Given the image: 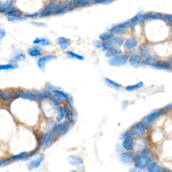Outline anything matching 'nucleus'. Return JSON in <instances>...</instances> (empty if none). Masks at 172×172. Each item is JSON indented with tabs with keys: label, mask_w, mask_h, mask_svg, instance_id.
<instances>
[{
	"label": "nucleus",
	"mask_w": 172,
	"mask_h": 172,
	"mask_svg": "<svg viewBox=\"0 0 172 172\" xmlns=\"http://www.w3.org/2000/svg\"><path fill=\"white\" fill-rule=\"evenodd\" d=\"M94 1L95 0H73V1L71 3L69 10L74 9L76 7H85L91 3L94 2Z\"/></svg>",
	"instance_id": "4468645a"
},
{
	"label": "nucleus",
	"mask_w": 172,
	"mask_h": 172,
	"mask_svg": "<svg viewBox=\"0 0 172 172\" xmlns=\"http://www.w3.org/2000/svg\"><path fill=\"white\" fill-rule=\"evenodd\" d=\"M169 64H170V69H172V56L170 59H169Z\"/></svg>",
	"instance_id": "13d9d810"
},
{
	"label": "nucleus",
	"mask_w": 172,
	"mask_h": 172,
	"mask_svg": "<svg viewBox=\"0 0 172 172\" xmlns=\"http://www.w3.org/2000/svg\"><path fill=\"white\" fill-rule=\"evenodd\" d=\"M114 37V35L111 33H103L101 35H99V39L102 41H106V40H108L110 39H112V38Z\"/></svg>",
	"instance_id": "e433bc0d"
},
{
	"label": "nucleus",
	"mask_w": 172,
	"mask_h": 172,
	"mask_svg": "<svg viewBox=\"0 0 172 172\" xmlns=\"http://www.w3.org/2000/svg\"><path fill=\"white\" fill-rule=\"evenodd\" d=\"M67 162L69 164L73 166L82 165L84 161L83 159L78 155H71L67 158Z\"/></svg>",
	"instance_id": "ddd939ff"
},
{
	"label": "nucleus",
	"mask_w": 172,
	"mask_h": 172,
	"mask_svg": "<svg viewBox=\"0 0 172 172\" xmlns=\"http://www.w3.org/2000/svg\"><path fill=\"white\" fill-rule=\"evenodd\" d=\"M109 31L110 32H112V33H114V34H123L126 32V30L124 29V28H120V27H118V26H114L110 29Z\"/></svg>",
	"instance_id": "473e14b6"
},
{
	"label": "nucleus",
	"mask_w": 172,
	"mask_h": 172,
	"mask_svg": "<svg viewBox=\"0 0 172 172\" xmlns=\"http://www.w3.org/2000/svg\"><path fill=\"white\" fill-rule=\"evenodd\" d=\"M115 46H116V44L112 39L102 42V48H103L104 50H106V51L110 49V48H114Z\"/></svg>",
	"instance_id": "cd10ccee"
},
{
	"label": "nucleus",
	"mask_w": 172,
	"mask_h": 172,
	"mask_svg": "<svg viewBox=\"0 0 172 172\" xmlns=\"http://www.w3.org/2000/svg\"><path fill=\"white\" fill-rule=\"evenodd\" d=\"M33 43L34 44L36 45H41V46H49L51 44V42L49 39H47V38H36L35 39Z\"/></svg>",
	"instance_id": "5701e85b"
},
{
	"label": "nucleus",
	"mask_w": 172,
	"mask_h": 172,
	"mask_svg": "<svg viewBox=\"0 0 172 172\" xmlns=\"http://www.w3.org/2000/svg\"><path fill=\"white\" fill-rule=\"evenodd\" d=\"M105 82H106V84L110 86V87L116 89V90H119L120 88L122 87V85H121L120 83L116 82L114 81L109 79V78H106V79H105Z\"/></svg>",
	"instance_id": "c85d7f7f"
},
{
	"label": "nucleus",
	"mask_w": 172,
	"mask_h": 172,
	"mask_svg": "<svg viewBox=\"0 0 172 172\" xmlns=\"http://www.w3.org/2000/svg\"><path fill=\"white\" fill-rule=\"evenodd\" d=\"M160 172H172V171L170 170V169H169L168 168H163L161 169Z\"/></svg>",
	"instance_id": "6e6d98bb"
},
{
	"label": "nucleus",
	"mask_w": 172,
	"mask_h": 172,
	"mask_svg": "<svg viewBox=\"0 0 172 172\" xmlns=\"http://www.w3.org/2000/svg\"><path fill=\"white\" fill-rule=\"evenodd\" d=\"M82 172H85V171H82Z\"/></svg>",
	"instance_id": "680f3d73"
},
{
	"label": "nucleus",
	"mask_w": 172,
	"mask_h": 172,
	"mask_svg": "<svg viewBox=\"0 0 172 172\" xmlns=\"http://www.w3.org/2000/svg\"><path fill=\"white\" fill-rule=\"evenodd\" d=\"M132 135H133L132 131L131 130H127V131L125 132V133L122 134V138L124 139H127V138H130V137H131Z\"/></svg>",
	"instance_id": "a18cd8bd"
},
{
	"label": "nucleus",
	"mask_w": 172,
	"mask_h": 172,
	"mask_svg": "<svg viewBox=\"0 0 172 172\" xmlns=\"http://www.w3.org/2000/svg\"><path fill=\"white\" fill-rule=\"evenodd\" d=\"M17 96L18 98H21L23 99H30V100H37L39 99L38 98V93L36 92H31L28 91H22L20 90L17 92Z\"/></svg>",
	"instance_id": "0eeeda50"
},
{
	"label": "nucleus",
	"mask_w": 172,
	"mask_h": 172,
	"mask_svg": "<svg viewBox=\"0 0 172 172\" xmlns=\"http://www.w3.org/2000/svg\"><path fill=\"white\" fill-rule=\"evenodd\" d=\"M71 5V2L69 0H64L57 5L55 10L56 14H63L66 13Z\"/></svg>",
	"instance_id": "6e6552de"
},
{
	"label": "nucleus",
	"mask_w": 172,
	"mask_h": 172,
	"mask_svg": "<svg viewBox=\"0 0 172 172\" xmlns=\"http://www.w3.org/2000/svg\"><path fill=\"white\" fill-rule=\"evenodd\" d=\"M134 162L136 169H144L151 163V158L146 155H139L136 157Z\"/></svg>",
	"instance_id": "f03ea898"
},
{
	"label": "nucleus",
	"mask_w": 172,
	"mask_h": 172,
	"mask_svg": "<svg viewBox=\"0 0 172 172\" xmlns=\"http://www.w3.org/2000/svg\"><path fill=\"white\" fill-rule=\"evenodd\" d=\"M13 95H14V93L12 91H7V92L1 94V99L2 100H8V99L12 98Z\"/></svg>",
	"instance_id": "58836bf2"
},
{
	"label": "nucleus",
	"mask_w": 172,
	"mask_h": 172,
	"mask_svg": "<svg viewBox=\"0 0 172 172\" xmlns=\"http://www.w3.org/2000/svg\"><path fill=\"white\" fill-rule=\"evenodd\" d=\"M141 21H142V14H140V13H138V14H136L135 16H134V17L130 20L132 24H137Z\"/></svg>",
	"instance_id": "a19ab883"
},
{
	"label": "nucleus",
	"mask_w": 172,
	"mask_h": 172,
	"mask_svg": "<svg viewBox=\"0 0 172 172\" xmlns=\"http://www.w3.org/2000/svg\"><path fill=\"white\" fill-rule=\"evenodd\" d=\"M56 135L55 133V130L54 128L52 130H50L45 135L42 137L41 140V144L44 145L45 148H48L51 146V145L53 144L54 136Z\"/></svg>",
	"instance_id": "39448f33"
},
{
	"label": "nucleus",
	"mask_w": 172,
	"mask_h": 172,
	"mask_svg": "<svg viewBox=\"0 0 172 172\" xmlns=\"http://www.w3.org/2000/svg\"><path fill=\"white\" fill-rule=\"evenodd\" d=\"M112 39H113V40H114V42H115L116 45L121 46L124 43V40L121 37H118V36L114 37V36L112 38Z\"/></svg>",
	"instance_id": "37998d69"
},
{
	"label": "nucleus",
	"mask_w": 172,
	"mask_h": 172,
	"mask_svg": "<svg viewBox=\"0 0 172 172\" xmlns=\"http://www.w3.org/2000/svg\"><path fill=\"white\" fill-rule=\"evenodd\" d=\"M1 94H2V92H1V91L0 90V97H1Z\"/></svg>",
	"instance_id": "052dcab7"
},
{
	"label": "nucleus",
	"mask_w": 172,
	"mask_h": 172,
	"mask_svg": "<svg viewBox=\"0 0 172 172\" xmlns=\"http://www.w3.org/2000/svg\"><path fill=\"white\" fill-rule=\"evenodd\" d=\"M93 45L97 48H102V42H101V40H95L93 42Z\"/></svg>",
	"instance_id": "8fccbe9b"
},
{
	"label": "nucleus",
	"mask_w": 172,
	"mask_h": 172,
	"mask_svg": "<svg viewBox=\"0 0 172 172\" xmlns=\"http://www.w3.org/2000/svg\"><path fill=\"white\" fill-rule=\"evenodd\" d=\"M164 112H165V109L164 108H159L157 110H155L152 111L150 114L147 116V117L145 118L147 122L149 123H152L154 122L155 120H157L159 117H160L162 115Z\"/></svg>",
	"instance_id": "1a4fd4ad"
},
{
	"label": "nucleus",
	"mask_w": 172,
	"mask_h": 172,
	"mask_svg": "<svg viewBox=\"0 0 172 172\" xmlns=\"http://www.w3.org/2000/svg\"><path fill=\"white\" fill-rule=\"evenodd\" d=\"M129 63L134 68H137L141 64V56H140L139 55H131L129 59Z\"/></svg>",
	"instance_id": "6ab92c4d"
},
{
	"label": "nucleus",
	"mask_w": 172,
	"mask_h": 172,
	"mask_svg": "<svg viewBox=\"0 0 172 172\" xmlns=\"http://www.w3.org/2000/svg\"><path fill=\"white\" fill-rule=\"evenodd\" d=\"M136 155L133 153L123 152L120 155V160L122 163L128 164L134 162L135 161Z\"/></svg>",
	"instance_id": "9d476101"
},
{
	"label": "nucleus",
	"mask_w": 172,
	"mask_h": 172,
	"mask_svg": "<svg viewBox=\"0 0 172 172\" xmlns=\"http://www.w3.org/2000/svg\"><path fill=\"white\" fill-rule=\"evenodd\" d=\"M28 54L32 57H36V56H40L42 55V51L40 48L38 46L32 47L28 49Z\"/></svg>",
	"instance_id": "aec40b11"
},
{
	"label": "nucleus",
	"mask_w": 172,
	"mask_h": 172,
	"mask_svg": "<svg viewBox=\"0 0 172 172\" xmlns=\"http://www.w3.org/2000/svg\"><path fill=\"white\" fill-rule=\"evenodd\" d=\"M122 146L123 147V149L126 150H133V148H134V139H132L131 137H130V138L124 139V141L122 142Z\"/></svg>",
	"instance_id": "a211bd4d"
},
{
	"label": "nucleus",
	"mask_w": 172,
	"mask_h": 172,
	"mask_svg": "<svg viewBox=\"0 0 172 172\" xmlns=\"http://www.w3.org/2000/svg\"><path fill=\"white\" fill-rule=\"evenodd\" d=\"M26 58V55H25V54H24V53H20L19 54H18L17 55H16L14 57H13V61L12 63H16V61H23Z\"/></svg>",
	"instance_id": "ea45409f"
},
{
	"label": "nucleus",
	"mask_w": 172,
	"mask_h": 172,
	"mask_svg": "<svg viewBox=\"0 0 172 172\" xmlns=\"http://www.w3.org/2000/svg\"><path fill=\"white\" fill-rule=\"evenodd\" d=\"M147 128V126L146 124H145L143 122H139L133 126L131 131L133 135L136 137H142L145 135Z\"/></svg>",
	"instance_id": "7ed1b4c3"
},
{
	"label": "nucleus",
	"mask_w": 172,
	"mask_h": 172,
	"mask_svg": "<svg viewBox=\"0 0 172 172\" xmlns=\"http://www.w3.org/2000/svg\"><path fill=\"white\" fill-rule=\"evenodd\" d=\"M64 117H65V114H64V108L60 107L59 108V114L57 117H56V121L57 122H61Z\"/></svg>",
	"instance_id": "4c0bfd02"
},
{
	"label": "nucleus",
	"mask_w": 172,
	"mask_h": 172,
	"mask_svg": "<svg viewBox=\"0 0 172 172\" xmlns=\"http://www.w3.org/2000/svg\"><path fill=\"white\" fill-rule=\"evenodd\" d=\"M154 68L159 70H168L170 69V64L166 61H157L153 64Z\"/></svg>",
	"instance_id": "dca6fc26"
},
{
	"label": "nucleus",
	"mask_w": 172,
	"mask_h": 172,
	"mask_svg": "<svg viewBox=\"0 0 172 172\" xmlns=\"http://www.w3.org/2000/svg\"><path fill=\"white\" fill-rule=\"evenodd\" d=\"M22 20H23V18L21 17H8V21L12 22H13L21 21Z\"/></svg>",
	"instance_id": "49530a36"
},
{
	"label": "nucleus",
	"mask_w": 172,
	"mask_h": 172,
	"mask_svg": "<svg viewBox=\"0 0 172 172\" xmlns=\"http://www.w3.org/2000/svg\"><path fill=\"white\" fill-rule=\"evenodd\" d=\"M142 20H163V15L160 13L149 12L142 14Z\"/></svg>",
	"instance_id": "9b49d317"
},
{
	"label": "nucleus",
	"mask_w": 172,
	"mask_h": 172,
	"mask_svg": "<svg viewBox=\"0 0 172 172\" xmlns=\"http://www.w3.org/2000/svg\"><path fill=\"white\" fill-rule=\"evenodd\" d=\"M67 128H68V126H67V124L66 122H61L58 124V125L54 128L55 134L58 136L64 134L66 133Z\"/></svg>",
	"instance_id": "2eb2a0df"
},
{
	"label": "nucleus",
	"mask_w": 172,
	"mask_h": 172,
	"mask_svg": "<svg viewBox=\"0 0 172 172\" xmlns=\"http://www.w3.org/2000/svg\"><path fill=\"white\" fill-rule=\"evenodd\" d=\"M140 53H141V57L146 58L149 55V47L146 44H142L140 47Z\"/></svg>",
	"instance_id": "c756f323"
},
{
	"label": "nucleus",
	"mask_w": 172,
	"mask_h": 172,
	"mask_svg": "<svg viewBox=\"0 0 172 172\" xmlns=\"http://www.w3.org/2000/svg\"><path fill=\"white\" fill-rule=\"evenodd\" d=\"M57 5L58 4L56 0H50L47 6L44 8L41 11V12L40 13V17H47V16H49L53 13L55 12V10Z\"/></svg>",
	"instance_id": "20e7f679"
},
{
	"label": "nucleus",
	"mask_w": 172,
	"mask_h": 172,
	"mask_svg": "<svg viewBox=\"0 0 172 172\" xmlns=\"http://www.w3.org/2000/svg\"><path fill=\"white\" fill-rule=\"evenodd\" d=\"M56 42H57L59 47H60L61 49L62 50H66L70 46V44H71V42H70L69 39L62 36L59 37L58 39H56Z\"/></svg>",
	"instance_id": "f3484780"
},
{
	"label": "nucleus",
	"mask_w": 172,
	"mask_h": 172,
	"mask_svg": "<svg viewBox=\"0 0 172 172\" xmlns=\"http://www.w3.org/2000/svg\"><path fill=\"white\" fill-rule=\"evenodd\" d=\"M64 114H65V118L69 119L70 118V116H71V113H70V110L67 108V107H64Z\"/></svg>",
	"instance_id": "3c124183"
},
{
	"label": "nucleus",
	"mask_w": 172,
	"mask_h": 172,
	"mask_svg": "<svg viewBox=\"0 0 172 172\" xmlns=\"http://www.w3.org/2000/svg\"><path fill=\"white\" fill-rule=\"evenodd\" d=\"M128 172H140V171L136 169H130Z\"/></svg>",
	"instance_id": "4d7b16f0"
},
{
	"label": "nucleus",
	"mask_w": 172,
	"mask_h": 172,
	"mask_svg": "<svg viewBox=\"0 0 172 172\" xmlns=\"http://www.w3.org/2000/svg\"><path fill=\"white\" fill-rule=\"evenodd\" d=\"M56 59V56L53 55H48L40 57L37 61V65L42 71H45V67L47 63Z\"/></svg>",
	"instance_id": "423d86ee"
},
{
	"label": "nucleus",
	"mask_w": 172,
	"mask_h": 172,
	"mask_svg": "<svg viewBox=\"0 0 172 172\" xmlns=\"http://www.w3.org/2000/svg\"><path fill=\"white\" fill-rule=\"evenodd\" d=\"M31 24H34V25L38 26H45V24H44V23L36 22H31Z\"/></svg>",
	"instance_id": "5fc2aeb1"
},
{
	"label": "nucleus",
	"mask_w": 172,
	"mask_h": 172,
	"mask_svg": "<svg viewBox=\"0 0 172 172\" xmlns=\"http://www.w3.org/2000/svg\"><path fill=\"white\" fill-rule=\"evenodd\" d=\"M21 14V11L16 7L11 8L10 10H8L6 12V15L9 16V17H20Z\"/></svg>",
	"instance_id": "bb28decb"
},
{
	"label": "nucleus",
	"mask_w": 172,
	"mask_h": 172,
	"mask_svg": "<svg viewBox=\"0 0 172 172\" xmlns=\"http://www.w3.org/2000/svg\"><path fill=\"white\" fill-rule=\"evenodd\" d=\"M5 34H6V32L4 28H1V26H0V41L2 40L5 36Z\"/></svg>",
	"instance_id": "09e8293b"
},
{
	"label": "nucleus",
	"mask_w": 172,
	"mask_h": 172,
	"mask_svg": "<svg viewBox=\"0 0 172 172\" xmlns=\"http://www.w3.org/2000/svg\"><path fill=\"white\" fill-rule=\"evenodd\" d=\"M161 168L159 164L155 161H151L149 165L147 166L148 172H160Z\"/></svg>",
	"instance_id": "b1692460"
},
{
	"label": "nucleus",
	"mask_w": 172,
	"mask_h": 172,
	"mask_svg": "<svg viewBox=\"0 0 172 172\" xmlns=\"http://www.w3.org/2000/svg\"><path fill=\"white\" fill-rule=\"evenodd\" d=\"M128 56L126 54H120L111 58L108 61L109 64L114 67L124 66L128 63Z\"/></svg>",
	"instance_id": "f257e3e1"
},
{
	"label": "nucleus",
	"mask_w": 172,
	"mask_h": 172,
	"mask_svg": "<svg viewBox=\"0 0 172 172\" xmlns=\"http://www.w3.org/2000/svg\"><path fill=\"white\" fill-rule=\"evenodd\" d=\"M40 15V13H30V14H26V17L29 18H36L37 16H39Z\"/></svg>",
	"instance_id": "603ef678"
},
{
	"label": "nucleus",
	"mask_w": 172,
	"mask_h": 172,
	"mask_svg": "<svg viewBox=\"0 0 172 172\" xmlns=\"http://www.w3.org/2000/svg\"><path fill=\"white\" fill-rule=\"evenodd\" d=\"M137 44H138V41L136 39H134V38H130V39H128L125 43V48L128 50L133 49L134 48H135Z\"/></svg>",
	"instance_id": "412c9836"
},
{
	"label": "nucleus",
	"mask_w": 172,
	"mask_h": 172,
	"mask_svg": "<svg viewBox=\"0 0 172 172\" xmlns=\"http://www.w3.org/2000/svg\"><path fill=\"white\" fill-rule=\"evenodd\" d=\"M132 25V23L130 21H127V22H123V23H121L118 24V26L120 27L121 28H124V29H126L128 28V27H130Z\"/></svg>",
	"instance_id": "c03bdc74"
},
{
	"label": "nucleus",
	"mask_w": 172,
	"mask_h": 172,
	"mask_svg": "<svg viewBox=\"0 0 172 172\" xmlns=\"http://www.w3.org/2000/svg\"><path fill=\"white\" fill-rule=\"evenodd\" d=\"M54 93L56 95H58L63 99V100H65V101H69V96L67 93L63 92V91H62L61 90H54Z\"/></svg>",
	"instance_id": "c9c22d12"
},
{
	"label": "nucleus",
	"mask_w": 172,
	"mask_h": 172,
	"mask_svg": "<svg viewBox=\"0 0 172 172\" xmlns=\"http://www.w3.org/2000/svg\"><path fill=\"white\" fill-rule=\"evenodd\" d=\"M66 53H67V56H68V57H69V58L76 59H78V60H80V61H82V60H83V59H84L83 56L80 55H78V54L73 52V51H67Z\"/></svg>",
	"instance_id": "f704fd0d"
},
{
	"label": "nucleus",
	"mask_w": 172,
	"mask_h": 172,
	"mask_svg": "<svg viewBox=\"0 0 172 172\" xmlns=\"http://www.w3.org/2000/svg\"><path fill=\"white\" fill-rule=\"evenodd\" d=\"M69 172H77L76 170H74V169H73V170H71Z\"/></svg>",
	"instance_id": "bf43d9fd"
},
{
	"label": "nucleus",
	"mask_w": 172,
	"mask_h": 172,
	"mask_svg": "<svg viewBox=\"0 0 172 172\" xmlns=\"http://www.w3.org/2000/svg\"><path fill=\"white\" fill-rule=\"evenodd\" d=\"M142 86H143V82H138L137 83H135V84H134V85L126 86V87H125V90L126 91H132L139 90V89L141 88Z\"/></svg>",
	"instance_id": "2f4dec72"
},
{
	"label": "nucleus",
	"mask_w": 172,
	"mask_h": 172,
	"mask_svg": "<svg viewBox=\"0 0 172 172\" xmlns=\"http://www.w3.org/2000/svg\"><path fill=\"white\" fill-rule=\"evenodd\" d=\"M163 20H165L170 26H172V14L165 13L163 16Z\"/></svg>",
	"instance_id": "79ce46f5"
},
{
	"label": "nucleus",
	"mask_w": 172,
	"mask_h": 172,
	"mask_svg": "<svg viewBox=\"0 0 172 172\" xmlns=\"http://www.w3.org/2000/svg\"><path fill=\"white\" fill-rule=\"evenodd\" d=\"M18 67V64L16 63H12L6 64H1L0 65V71H3V70H10V69H13Z\"/></svg>",
	"instance_id": "72a5a7b5"
},
{
	"label": "nucleus",
	"mask_w": 172,
	"mask_h": 172,
	"mask_svg": "<svg viewBox=\"0 0 172 172\" xmlns=\"http://www.w3.org/2000/svg\"><path fill=\"white\" fill-rule=\"evenodd\" d=\"M14 0H6L4 4H0V12L5 13L11 9Z\"/></svg>",
	"instance_id": "4be33fe9"
},
{
	"label": "nucleus",
	"mask_w": 172,
	"mask_h": 172,
	"mask_svg": "<svg viewBox=\"0 0 172 172\" xmlns=\"http://www.w3.org/2000/svg\"><path fill=\"white\" fill-rule=\"evenodd\" d=\"M51 102L53 105H55V106H58L59 105L63 103V99L61 98L60 96L56 95V94L55 93L54 96H51V99H50Z\"/></svg>",
	"instance_id": "7c9ffc66"
},
{
	"label": "nucleus",
	"mask_w": 172,
	"mask_h": 172,
	"mask_svg": "<svg viewBox=\"0 0 172 172\" xmlns=\"http://www.w3.org/2000/svg\"><path fill=\"white\" fill-rule=\"evenodd\" d=\"M43 159H44V155L42 154L39 155L37 157L32 159L31 161H30L28 166V169L30 170H32V169L38 168L40 165V164L42 163Z\"/></svg>",
	"instance_id": "f8f14e48"
},
{
	"label": "nucleus",
	"mask_w": 172,
	"mask_h": 172,
	"mask_svg": "<svg viewBox=\"0 0 172 172\" xmlns=\"http://www.w3.org/2000/svg\"><path fill=\"white\" fill-rule=\"evenodd\" d=\"M113 0H95L93 3L96 4H109L112 2Z\"/></svg>",
	"instance_id": "de8ad7c7"
},
{
	"label": "nucleus",
	"mask_w": 172,
	"mask_h": 172,
	"mask_svg": "<svg viewBox=\"0 0 172 172\" xmlns=\"http://www.w3.org/2000/svg\"><path fill=\"white\" fill-rule=\"evenodd\" d=\"M142 153H143L144 155H147L148 154H149V153H150V148H149V147H145V149H143V150H142Z\"/></svg>",
	"instance_id": "864d4df0"
},
{
	"label": "nucleus",
	"mask_w": 172,
	"mask_h": 172,
	"mask_svg": "<svg viewBox=\"0 0 172 172\" xmlns=\"http://www.w3.org/2000/svg\"><path fill=\"white\" fill-rule=\"evenodd\" d=\"M120 54H121V50L118 49V48L114 47L106 50V56L108 58H112L118 55H120Z\"/></svg>",
	"instance_id": "393cba45"
},
{
	"label": "nucleus",
	"mask_w": 172,
	"mask_h": 172,
	"mask_svg": "<svg viewBox=\"0 0 172 172\" xmlns=\"http://www.w3.org/2000/svg\"><path fill=\"white\" fill-rule=\"evenodd\" d=\"M158 60L157 56H153V55H149L145 59V60L142 61V63L145 65H152L154 64L156 61Z\"/></svg>",
	"instance_id": "a878e982"
}]
</instances>
